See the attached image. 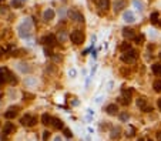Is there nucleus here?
I'll return each instance as SVG.
<instances>
[{
	"label": "nucleus",
	"mask_w": 161,
	"mask_h": 141,
	"mask_svg": "<svg viewBox=\"0 0 161 141\" xmlns=\"http://www.w3.org/2000/svg\"><path fill=\"white\" fill-rule=\"evenodd\" d=\"M51 121H53V118H51L49 114H43V115H41V123H43L44 125L51 124Z\"/></svg>",
	"instance_id": "a211bd4d"
},
{
	"label": "nucleus",
	"mask_w": 161,
	"mask_h": 141,
	"mask_svg": "<svg viewBox=\"0 0 161 141\" xmlns=\"http://www.w3.org/2000/svg\"><path fill=\"white\" fill-rule=\"evenodd\" d=\"M50 138V131H44L43 133V141H47Z\"/></svg>",
	"instance_id": "c85d7f7f"
},
{
	"label": "nucleus",
	"mask_w": 161,
	"mask_h": 141,
	"mask_svg": "<svg viewBox=\"0 0 161 141\" xmlns=\"http://www.w3.org/2000/svg\"><path fill=\"white\" fill-rule=\"evenodd\" d=\"M153 88H154L155 93H161V80L154 81V84H153Z\"/></svg>",
	"instance_id": "5701e85b"
},
{
	"label": "nucleus",
	"mask_w": 161,
	"mask_h": 141,
	"mask_svg": "<svg viewBox=\"0 0 161 141\" xmlns=\"http://www.w3.org/2000/svg\"><path fill=\"white\" fill-rule=\"evenodd\" d=\"M117 111H118L117 104H110V106H107V107H106V113H107V114H110V115L117 114Z\"/></svg>",
	"instance_id": "ddd939ff"
},
{
	"label": "nucleus",
	"mask_w": 161,
	"mask_h": 141,
	"mask_svg": "<svg viewBox=\"0 0 161 141\" xmlns=\"http://www.w3.org/2000/svg\"><path fill=\"white\" fill-rule=\"evenodd\" d=\"M133 4H134V7L137 9V10H143V3H141V2L134 0V2H133Z\"/></svg>",
	"instance_id": "bb28decb"
},
{
	"label": "nucleus",
	"mask_w": 161,
	"mask_h": 141,
	"mask_svg": "<svg viewBox=\"0 0 161 141\" xmlns=\"http://www.w3.org/2000/svg\"><path fill=\"white\" fill-rule=\"evenodd\" d=\"M63 133H64V135H66L67 138H71V137H73V133H71L70 128H63Z\"/></svg>",
	"instance_id": "a878e982"
},
{
	"label": "nucleus",
	"mask_w": 161,
	"mask_h": 141,
	"mask_svg": "<svg viewBox=\"0 0 161 141\" xmlns=\"http://www.w3.org/2000/svg\"><path fill=\"white\" fill-rule=\"evenodd\" d=\"M137 107L141 108L143 111H145V113H150V111H153V108H151V107H147V100H145L144 97H140L137 100Z\"/></svg>",
	"instance_id": "6e6552de"
},
{
	"label": "nucleus",
	"mask_w": 161,
	"mask_h": 141,
	"mask_svg": "<svg viewBox=\"0 0 161 141\" xmlns=\"http://www.w3.org/2000/svg\"><path fill=\"white\" fill-rule=\"evenodd\" d=\"M147 141H153V140H147Z\"/></svg>",
	"instance_id": "a19ab883"
},
{
	"label": "nucleus",
	"mask_w": 161,
	"mask_h": 141,
	"mask_svg": "<svg viewBox=\"0 0 161 141\" xmlns=\"http://www.w3.org/2000/svg\"><path fill=\"white\" fill-rule=\"evenodd\" d=\"M97 4L101 10H107L108 7H110V0H98Z\"/></svg>",
	"instance_id": "2eb2a0df"
},
{
	"label": "nucleus",
	"mask_w": 161,
	"mask_h": 141,
	"mask_svg": "<svg viewBox=\"0 0 161 141\" xmlns=\"http://www.w3.org/2000/svg\"><path fill=\"white\" fill-rule=\"evenodd\" d=\"M0 83H16L14 76L9 71V68L2 67L0 68Z\"/></svg>",
	"instance_id": "f03ea898"
},
{
	"label": "nucleus",
	"mask_w": 161,
	"mask_h": 141,
	"mask_svg": "<svg viewBox=\"0 0 161 141\" xmlns=\"http://www.w3.org/2000/svg\"><path fill=\"white\" fill-rule=\"evenodd\" d=\"M69 17H70L71 20H76V21H78V23H83V21H84V17H83V14H81L80 12L74 10V9H71V10H69Z\"/></svg>",
	"instance_id": "423d86ee"
},
{
	"label": "nucleus",
	"mask_w": 161,
	"mask_h": 141,
	"mask_svg": "<svg viewBox=\"0 0 161 141\" xmlns=\"http://www.w3.org/2000/svg\"><path fill=\"white\" fill-rule=\"evenodd\" d=\"M17 66H19V70L23 71V73H29V71L31 70V68L29 67V64H26V63H19Z\"/></svg>",
	"instance_id": "aec40b11"
},
{
	"label": "nucleus",
	"mask_w": 161,
	"mask_h": 141,
	"mask_svg": "<svg viewBox=\"0 0 161 141\" xmlns=\"http://www.w3.org/2000/svg\"><path fill=\"white\" fill-rule=\"evenodd\" d=\"M17 31H19V36L21 39H27L33 34V21H31L30 17L24 19L23 21L20 23V26L17 27Z\"/></svg>",
	"instance_id": "f257e3e1"
},
{
	"label": "nucleus",
	"mask_w": 161,
	"mask_h": 141,
	"mask_svg": "<svg viewBox=\"0 0 161 141\" xmlns=\"http://www.w3.org/2000/svg\"><path fill=\"white\" fill-rule=\"evenodd\" d=\"M160 59H161V54H160Z\"/></svg>",
	"instance_id": "37998d69"
},
{
	"label": "nucleus",
	"mask_w": 161,
	"mask_h": 141,
	"mask_svg": "<svg viewBox=\"0 0 161 141\" xmlns=\"http://www.w3.org/2000/svg\"><path fill=\"white\" fill-rule=\"evenodd\" d=\"M20 123L23 125H26V127H33L34 124L37 123V118L34 117V115H30V114H24L23 117H21Z\"/></svg>",
	"instance_id": "7ed1b4c3"
},
{
	"label": "nucleus",
	"mask_w": 161,
	"mask_h": 141,
	"mask_svg": "<svg viewBox=\"0 0 161 141\" xmlns=\"http://www.w3.org/2000/svg\"><path fill=\"white\" fill-rule=\"evenodd\" d=\"M43 43L46 44L47 47H53L57 43V39H56V36H53V34H49V36H46L43 39Z\"/></svg>",
	"instance_id": "1a4fd4ad"
},
{
	"label": "nucleus",
	"mask_w": 161,
	"mask_h": 141,
	"mask_svg": "<svg viewBox=\"0 0 161 141\" xmlns=\"http://www.w3.org/2000/svg\"><path fill=\"white\" fill-rule=\"evenodd\" d=\"M125 49H127V50H130V44H128V43H124L123 46H121V50H125Z\"/></svg>",
	"instance_id": "2f4dec72"
},
{
	"label": "nucleus",
	"mask_w": 161,
	"mask_h": 141,
	"mask_svg": "<svg viewBox=\"0 0 161 141\" xmlns=\"http://www.w3.org/2000/svg\"><path fill=\"white\" fill-rule=\"evenodd\" d=\"M70 40L73 41L74 44H81L84 40V34L81 33L80 30H74V31H71V34H70Z\"/></svg>",
	"instance_id": "20e7f679"
},
{
	"label": "nucleus",
	"mask_w": 161,
	"mask_h": 141,
	"mask_svg": "<svg viewBox=\"0 0 161 141\" xmlns=\"http://www.w3.org/2000/svg\"><path fill=\"white\" fill-rule=\"evenodd\" d=\"M44 53H46V56H49V57H51V56H53V54H51V50H50V49H47V47L44 49Z\"/></svg>",
	"instance_id": "7c9ffc66"
},
{
	"label": "nucleus",
	"mask_w": 161,
	"mask_h": 141,
	"mask_svg": "<svg viewBox=\"0 0 161 141\" xmlns=\"http://www.w3.org/2000/svg\"><path fill=\"white\" fill-rule=\"evenodd\" d=\"M153 71H154V74H157V76H160L161 77V64H153Z\"/></svg>",
	"instance_id": "412c9836"
},
{
	"label": "nucleus",
	"mask_w": 161,
	"mask_h": 141,
	"mask_svg": "<svg viewBox=\"0 0 161 141\" xmlns=\"http://www.w3.org/2000/svg\"><path fill=\"white\" fill-rule=\"evenodd\" d=\"M158 108H160V111H161V100H158Z\"/></svg>",
	"instance_id": "c9c22d12"
},
{
	"label": "nucleus",
	"mask_w": 161,
	"mask_h": 141,
	"mask_svg": "<svg viewBox=\"0 0 161 141\" xmlns=\"http://www.w3.org/2000/svg\"><path fill=\"white\" fill-rule=\"evenodd\" d=\"M150 20H151V23H153V24H160V21H158V13H157V12H154V13L151 14Z\"/></svg>",
	"instance_id": "4be33fe9"
},
{
	"label": "nucleus",
	"mask_w": 161,
	"mask_h": 141,
	"mask_svg": "<svg viewBox=\"0 0 161 141\" xmlns=\"http://www.w3.org/2000/svg\"><path fill=\"white\" fill-rule=\"evenodd\" d=\"M12 6H13L14 9H19V7L23 6V2H21V0H12Z\"/></svg>",
	"instance_id": "b1692460"
},
{
	"label": "nucleus",
	"mask_w": 161,
	"mask_h": 141,
	"mask_svg": "<svg viewBox=\"0 0 161 141\" xmlns=\"http://www.w3.org/2000/svg\"><path fill=\"white\" fill-rule=\"evenodd\" d=\"M123 36L125 37V39H134V30L133 29H124L123 30Z\"/></svg>",
	"instance_id": "dca6fc26"
},
{
	"label": "nucleus",
	"mask_w": 161,
	"mask_h": 141,
	"mask_svg": "<svg viewBox=\"0 0 161 141\" xmlns=\"http://www.w3.org/2000/svg\"><path fill=\"white\" fill-rule=\"evenodd\" d=\"M137 59V53L135 50H128L127 53H124L121 56V60L124 61V63H133V61Z\"/></svg>",
	"instance_id": "39448f33"
},
{
	"label": "nucleus",
	"mask_w": 161,
	"mask_h": 141,
	"mask_svg": "<svg viewBox=\"0 0 161 141\" xmlns=\"http://www.w3.org/2000/svg\"><path fill=\"white\" fill-rule=\"evenodd\" d=\"M51 124H53L56 128H61V130H63V128H64L63 121H61L60 118H53V121H51Z\"/></svg>",
	"instance_id": "f3484780"
},
{
	"label": "nucleus",
	"mask_w": 161,
	"mask_h": 141,
	"mask_svg": "<svg viewBox=\"0 0 161 141\" xmlns=\"http://www.w3.org/2000/svg\"><path fill=\"white\" fill-rule=\"evenodd\" d=\"M0 98H2V93H0Z\"/></svg>",
	"instance_id": "58836bf2"
},
{
	"label": "nucleus",
	"mask_w": 161,
	"mask_h": 141,
	"mask_svg": "<svg viewBox=\"0 0 161 141\" xmlns=\"http://www.w3.org/2000/svg\"><path fill=\"white\" fill-rule=\"evenodd\" d=\"M124 6H125V3L123 2V0H118V2H116V4H114V12H116V13H118V12H120Z\"/></svg>",
	"instance_id": "6ab92c4d"
},
{
	"label": "nucleus",
	"mask_w": 161,
	"mask_h": 141,
	"mask_svg": "<svg viewBox=\"0 0 161 141\" xmlns=\"http://www.w3.org/2000/svg\"><path fill=\"white\" fill-rule=\"evenodd\" d=\"M60 40H61V41H64V40H66V33H64V31H61V36H60Z\"/></svg>",
	"instance_id": "473e14b6"
},
{
	"label": "nucleus",
	"mask_w": 161,
	"mask_h": 141,
	"mask_svg": "<svg viewBox=\"0 0 161 141\" xmlns=\"http://www.w3.org/2000/svg\"><path fill=\"white\" fill-rule=\"evenodd\" d=\"M21 2H26V0H21Z\"/></svg>",
	"instance_id": "79ce46f5"
},
{
	"label": "nucleus",
	"mask_w": 161,
	"mask_h": 141,
	"mask_svg": "<svg viewBox=\"0 0 161 141\" xmlns=\"http://www.w3.org/2000/svg\"><path fill=\"white\" fill-rule=\"evenodd\" d=\"M13 131H14V125L12 124V123H7V124L3 127V134H4V135L12 134Z\"/></svg>",
	"instance_id": "4468645a"
},
{
	"label": "nucleus",
	"mask_w": 161,
	"mask_h": 141,
	"mask_svg": "<svg viewBox=\"0 0 161 141\" xmlns=\"http://www.w3.org/2000/svg\"><path fill=\"white\" fill-rule=\"evenodd\" d=\"M131 94H133V90H131V88H128V90H123V97L118 98L121 104H130Z\"/></svg>",
	"instance_id": "0eeeda50"
},
{
	"label": "nucleus",
	"mask_w": 161,
	"mask_h": 141,
	"mask_svg": "<svg viewBox=\"0 0 161 141\" xmlns=\"http://www.w3.org/2000/svg\"><path fill=\"white\" fill-rule=\"evenodd\" d=\"M17 113H19V107L17 106H14V107H10L9 110L4 113V117L9 118V120H12V118H14L17 115Z\"/></svg>",
	"instance_id": "9d476101"
},
{
	"label": "nucleus",
	"mask_w": 161,
	"mask_h": 141,
	"mask_svg": "<svg viewBox=\"0 0 161 141\" xmlns=\"http://www.w3.org/2000/svg\"><path fill=\"white\" fill-rule=\"evenodd\" d=\"M134 40L137 41V44H141V43H143V41H144V36H143V34H140V36L134 37Z\"/></svg>",
	"instance_id": "cd10ccee"
},
{
	"label": "nucleus",
	"mask_w": 161,
	"mask_h": 141,
	"mask_svg": "<svg viewBox=\"0 0 161 141\" xmlns=\"http://www.w3.org/2000/svg\"><path fill=\"white\" fill-rule=\"evenodd\" d=\"M123 17H124V21H125V23H134V21H135V16H134V13H133V12H130V10L124 12Z\"/></svg>",
	"instance_id": "9b49d317"
},
{
	"label": "nucleus",
	"mask_w": 161,
	"mask_h": 141,
	"mask_svg": "<svg viewBox=\"0 0 161 141\" xmlns=\"http://www.w3.org/2000/svg\"><path fill=\"white\" fill-rule=\"evenodd\" d=\"M2 2H3V0H0V3H2Z\"/></svg>",
	"instance_id": "ea45409f"
},
{
	"label": "nucleus",
	"mask_w": 161,
	"mask_h": 141,
	"mask_svg": "<svg viewBox=\"0 0 161 141\" xmlns=\"http://www.w3.org/2000/svg\"><path fill=\"white\" fill-rule=\"evenodd\" d=\"M118 134H120V128L118 127L113 128V131H111V138H118Z\"/></svg>",
	"instance_id": "393cba45"
},
{
	"label": "nucleus",
	"mask_w": 161,
	"mask_h": 141,
	"mask_svg": "<svg viewBox=\"0 0 161 141\" xmlns=\"http://www.w3.org/2000/svg\"><path fill=\"white\" fill-rule=\"evenodd\" d=\"M121 120H128V114H121Z\"/></svg>",
	"instance_id": "72a5a7b5"
},
{
	"label": "nucleus",
	"mask_w": 161,
	"mask_h": 141,
	"mask_svg": "<svg viewBox=\"0 0 161 141\" xmlns=\"http://www.w3.org/2000/svg\"><path fill=\"white\" fill-rule=\"evenodd\" d=\"M157 141H161V131L157 133Z\"/></svg>",
	"instance_id": "f704fd0d"
},
{
	"label": "nucleus",
	"mask_w": 161,
	"mask_h": 141,
	"mask_svg": "<svg viewBox=\"0 0 161 141\" xmlns=\"http://www.w3.org/2000/svg\"><path fill=\"white\" fill-rule=\"evenodd\" d=\"M54 141H61V138L60 137H56V138H54Z\"/></svg>",
	"instance_id": "e433bc0d"
},
{
	"label": "nucleus",
	"mask_w": 161,
	"mask_h": 141,
	"mask_svg": "<svg viewBox=\"0 0 161 141\" xmlns=\"http://www.w3.org/2000/svg\"><path fill=\"white\" fill-rule=\"evenodd\" d=\"M76 74H77V71L74 70V68H71V70L69 71V76H70V77H76Z\"/></svg>",
	"instance_id": "c756f323"
},
{
	"label": "nucleus",
	"mask_w": 161,
	"mask_h": 141,
	"mask_svg": "<svg viewBox=\"0 0 161 141\" xmlns=\"http://www.w3.org/2000/svg\"><path fill=\"white\" fill-rule=\"evenodd\" d=\"M54 16H56V13H54L53 9H47V10H44V13H43V19H44L46 21L53 20Z\"/></svg>",
	"instance_id": "f8f14e48"
},
{
	"label": "nucleus",
	"mask_w": 161,
	"mask_h": 141,
	"mask_svg": "<svg viewBox=\"0 0 161 141\" xmlns=\"http://www.w3.org/2000/svg\"><path fill=\"white\" fill-rule=\"evenodd\" d=\"M138 141H144V138H138Z\"/></svg>",
	"instance_id": "4c0bfd02"
}]
</instances>
